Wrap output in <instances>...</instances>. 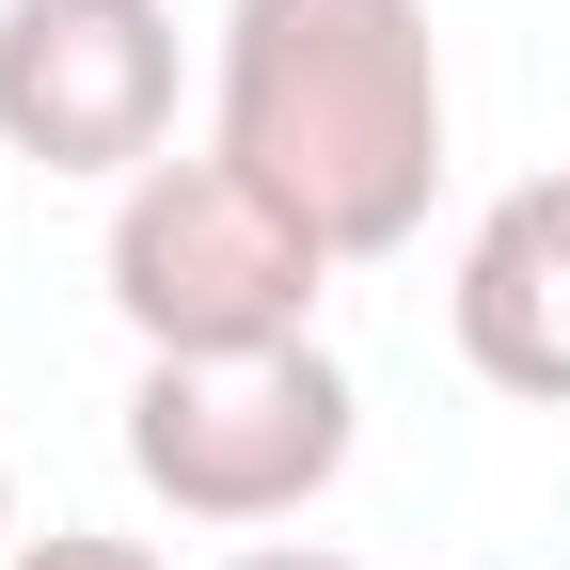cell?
Returning a JSON list of instances; mask_svg holds the SVG:
<instances>
[{
  "mask_svg": "<svg viewBox=\"0 0 570 570\" xmlns=\"http://www.w3.org/2000/svg\"><path fill=\"white\" fill-rule=\"evenodd\" d=\"M223 159L269 175L333 254H396L444 190V48L428 0H238Z\"/></svg>",
  "mask_w": 570,
  "mask_h": 570,
  "instance_id": "1",
  "label": "cell"
},
{
  "mask_svg": "<svg viewBox=\"0 0 570 570\" xmlns=\"http://www.w3.org/2000/svg\"><path fill=\"white\" fill-rule=\"evenodd\" d=\"M127 460L175 523H285L317 508L333 460H348V365L317 333H269V348H142V396H127Z\"/></svg>",
  "mask_w": 570,
  "mask_h": 570,
  "instance_id": "2",
  "label": "cell"
},
{
  "mask_svg": "<svg viewBox=\"0 0 570 570\" xmlns=\"http://www.w3.org/2000/svg\"><path fill=\"white\" fill-rule=\"evenodd\" d=\"M317 269L333 238L285 206L269 175H238L223 142L206 159H142L111 206V302L142 348H269L317 317Z\"/></svg>",
  "mask_w": 570,
  "mask_h": 570,
  "instance_id": "3",
  "label": "cell"
},
{
  "mask_svg": "<svg viewBox=\"0 0 570 570\" xmlns=\"http://www.w3.org/2000/svg\"><path fill=\"white\" fill-rule=\"evenodd\" d=\"M0 142L32 175H142L175 142V0H0Z\"/></svg>",
  "mask_w": 570,
  "mask_h": 570,
  "instance_id": "4",
  "label": "cell"
},
{
  "mask_svg": "<svg viewBox=\"0 0 570 570\" xmlns=\"http://www.w3.org/2000/svg\"><path fill=\"white\" fill-rule=\"evenodd\" d=\"M460 348L508 396H570V175H523L460 254Z\"/></svg>",
  "mask_w": 570,
  "mask_h": 570,
  "instance_id": "5",
  "label": "cell"
},
{
  "mask_svg": "<svg viewBox=\"0 0 570 570\" xmlns=\"http://www.w3.org/2000/svg\"><path fill=\"white\" fill-rule=\"evenodd\" d=\"M0 570H159L142 539H96V523H48V539H17Z\"/></svg>",
  "mask_w": 570,
  "mask_h": 570,
  "instance_id": "6",
  "label": "cell"
},
{
  "mask_svg": "<svg viewBox=\"0 0 570 570\" xmlns=\"http://www.w3.org/2000/svg\"><path fill=\"white\" fill-rule=\"evenodd\" d=\"M238 570H365V554H317V539H269V554H238Z\"/></svg>",
  "mask_w": 570,
  "mask_h": 570,
  "instance_id": "7",
  "label": "cell"
},
{
  "mask_svg": "<svg viewBox=\"0 0 570 570\" xmlns=\"http://www.w3.org/2000/svg\"><path fill=\"white\" fill-rule=\"evenodd\" d=\"M0 554H17V475H0Z\"/></svg>",
  "mask_w": 570,
  "mask_h": 570,
  "instance_id": "8",
  "label": "cell"
}]
</instances>
